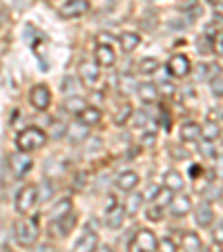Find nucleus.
I'll return each mask as SVG.
<instances>
[{
	"label": "nucleus",
	"mask_w": 223,
	"mask_h": 252,
	"mask_svg": "<svg viewBox=\"0 0 223 252\" xmlns=\"http://www.w3.org/2000/svg\"><path fill=\"white\" fill-rule=\"evenodd\" d=\"M47 143V132L40 127H36V125H29V127H25L23 132H18V136H16V150L18 152H33V150H40Z\"/></svg>",
	"instance_id": "obj_1"
},
{
	"label": "nucleus",
	"mask_w": 223,
	"mask_h": 252,
	"mask_svg": "<svg viewBox=\"0 0 223 252\" xmlns=\"http://www.w3.org/2000/svg\"><path fill=\"white\" fill-rule=\"evenodd\" d=\"M14 237L20 246L29 248L36 243L38 239V217H27V219H20L14 228Z\"/></svg>",
	"instance_id": "obj_2"
},
{
	"label": "nucleus",
	"mask_w": 223,
	"mask_h": 252,
	"mask_svg": "<svg viewBox=\"0 0 223 252\" xmlns=\"http://www.w3.org/2000/svg\"><path fill=\"white\" fill-rule=\"evenodd\" d=\"M38 201H40L38 186L27 183V186H23L18 190V194H16V210H18L20 214H29L33 208H36V203H38Z\"/></svg>",
	"instance_id": "obj_3"
},
{
	"label": "nucleus",
	"mask_w": 223,
	"mask_h": 252,
	"mask_svg": "<svg viewBox=\"0 0 223 252\" xmlns=\"http://www.w3.org/2000/svg\"><path fill=\"white\" fill-rule=\"evenodd\" d=\"M78 78H81V83L85 87L96 90V87H100L103 74H100V67L96 65L94 61H83L81 65H78Z\"/></svg>",
	"instance_id": "obj_4"
},
{
	"label": "nucleus",
	"mask_w": 223,
	"mask_h": 252,
	"mask_svg": "<svg viewBox=\"0 0 223 252\" xmlns=\"http://www.w3.org/2000/svg\"><path fill=\"white\" fill-rule=\"evenodd\" d=\"M129 248H132V252H157L159 239L154 237L152 230L143 228V230H136V234H134L132 246Z\"/></svg>",
	"instance_id": "obj_5"
},
{
	"label": "nucleus",
	"mask_w": 223,
	"mask_h": 252,
	"mask_svg": "<svg viewBox=\"0 0 223 252\" xmlns=\"http://www.w3.org/2000/svg\"><path fill=\"white\" fill-rule=\"evenodd\" d=\"M125 217H127V214H125V205H121L114 196H109L107 205H105V225L112 228V230H116V228L123 225Z\"/></svg>",
	"instance_id": "obj_6"
},
{
	"label": "nucleus",
	"mask_w": 223,
	"mask_h": 252,
	"mask_svg": "<svg viewBox=\"0 0 223 252\" xmlns=\"http://www.w3.org/2000/svg\"><path fill=\"white\" fill-rule=\"evenodd\" d=\"M29 103H32L33 110H38V112L49 110V105H52V92H49V87L33 85L32 92H29Z\"/></svg>",
	"instance_id": "obj_7"
},
{
	"label": "nucleus",
	"mask_w": 223,
	"mask_h": 252,
	"mask_svg": "<svg viewBox=\"0 0 223 252\" xmlns=\"http://www.w3.org/2000/svg\"><path fill=\"white\" fill-rule=\"evenodd\" d=\"M90 0H65L61 7H58V14L63 18H81L90 11Z\"/></svg>",
	"instance_id": "obj_8"
},
{
	"label": "nucleus",
	"mask_w": 223,
	"mask_h": 252,
	"mask_svg": "<svg viewBox=\"0 0 223 252\" xmlns=\"http://www.w3.org/2000/svg\"><path fill=\"white\" fill-rule=\"evenodd\" d=\"M167 71H170L172 78H185L192 71V63L185 54H174V56L167 61Z\"/></svg>",
	"instance_id": "obj_9"
},
{
	"label": "nucleus",
	"mask_w": 223,
	"mask_h": 252,
	"mask_svg": "<svg viewBox=\"0 0 223 252\" xmlns=\"http://www.w3.org/2000/svg\"><path fill=\"white\" fill-rule=\"evenodd\" d=\"M96 248H98V234H96L94 228H90L87 225L85 232L78 237V241L74 243V248H71V252H94Z\"/></svg>",
	"instance_id": "obj_10"
},
{
	"label": "nucleus",
	"mask_w": 223,
	"mask_h": 252,
	"mask_svg": "<svg viewBox=\"0 0 223 252\" xmlns=\"http://www.w3.org/2000/svg\"><path fill=\"white\" fill-rule=\"evenodd\" d=\"M9 165H11V174H14L16 179H23V176L33 167V161L27 152H16L14 157H11Z\"/></svg>",
	"instance_id": "obj_11"
},
{
	"label": "nucleus",
	"mask_w": 223,
	"mask_h": 252,
	"mask_svg": "<svg viewBox=\"0 0 223 252\" xmlns=\"http://www.w3.org/2000/svg\"><path fill=\"white\" fill-rule=\"evenodd\" d=\"M114 183H116V188H119L121 192L129 194V192H134L138 188L141 176H138V172H134V170H123V172H119V176H116Z\"/></svg>",
	"instance_id": "obj_12"
},
{
	"label": "nucleus",
	"mask_w": 223,
	"mask_h": 252,
	"mask_svg": "<svg viewBox=\"0 0 223 252\" xmlns=\"http://www.w3.org/2000/svg\"><path fill=\"white\" fill-rule=\"evenodd\" d=\"M94 63L98 67H114V63H116L114 47L109 43H98L94 49Z\"/></svg>",
	"instance_id": "obj_13"
},
{
	"label": "nucleus",
	"mask_w": 223,
	"mask_h": 252,
	"mask_svg": "<svg viewBox=\"0 0 223 252\" xmlns=\"http://www.w3.org/2000/svg\"><path fill=\"white\" fill-rule=\"evenodd\" d=\"M170 212H172V217H176V219H181V217H185V214H190L192 212V199L188 194L172 196Z\"/></svg>",
	"instance_id": "obj_14"
},
{
	"label": "nucleus",
	"mask_w": 223,
	"mask_h": 252,
	"mask_svg": "<svg viewBox=\"0 0 223 252\" xmlns=\"http://www.w3.org/2000/svg\"><path fill=\"white\" fill-rule=\"evenodd\" d=\"M90 129L92 127H87L81 121H76V123L67 125V136H69V141L74 143V145H81V143H85L87 138H90Z\"/></svg>",
	"instance_id": "obj_15"
},
{
	"label": "nucleus",
	"mask_w": 223,
	"mask_h": 252,
	"mask_svg": "<svg viewBox=\"0 0 223 252\" xmlns=\"http://www.w3.org/2000/svg\"><path fill=\"white\" fill-rule=\"evenodd\" d=\"M76 225V214H74V210L71 212H67L65 217H61V219L52 221V228L56 230L58 237H67V234L71 232V228Z\"/></svg>",
	"instance_id": "obj_16"
},
{
	"label": "nucleus",
	"mask_w": 223,
	"mask_h": 252,
	"mask_svg": "<svg viewBox=\"0 0 223 252\" xmlns=\"http://www.w3.org/2000/svg\"><path fill=\"white\" fill-rule=\"evenodd\" d=\"M78 121H81L83 125H87V127H96V125H100V121H103V112H100L98 107H94V105H87L85 110L78 114Z\"/></svg>",
	"instance_id": "obj_17"
},
{
	"label": "nucleus",
	"mask_w": 223,
	"mask_h": 252,
	"mask_svg": "<svg viewBox=\"0 0 223 252\" xmlns=\"http://www.w3.org/2000/svg\"><path fill=\"white\" fill-rule=\"evenodd\" d=\"M163 188L172 192H181L185 188V181H183V174L179 170H167L165 176H163Z\"/></svg>",
	"instance_id": "obj_18"
},
{
	"label": "nucleus",
	"mask_w": 223,
	"mask_h": 252,
	"mask_svg": "<svg viewBox=\"0 0 223 252\" xmlns=\"http://www.w3.org/2000/svg\"><path fill=\"white\" fill-rule=\"evenodd\" d=\"M194 221L199 228H210L214 221V210L210 203H201L199 208H196V214H194Z\"/></svg>",
	"instance_id": "obj_19"
},
{
	"label": "nucleus",
	"mask_w": 223,
	"mask_h": 252,
	"mask_svg": "<svg viewBox=\"0 0 223 252\" xmlns=\"http://www.w3.org/2000/svg\"><path fill=\"white\" fill-rule=\"evenodd\" d=\"M87 98L85 96H78V94H74V96H67L65 98V103H63V107H65V112H69V114H74V116H78L83 110L87 107Z\"/></svg>",
	"instance_id": "obj_20"
},
{
	"label": "nucleus",
	"mask_w": 223,
	"mask_h": 252,
	"mask_svg": "<svg viewBox=\"0 0 223 252\" xmlns=\"http://www.w3.org/2000/svg\"><path fill=\"white\" fill-rule=\"evenodd\" d=\"M179 136H181V141H185V143L196 141V138H201V125L194 123V121H188V123L181 125Z\"/></svg>",
	"instance_id": "obj_21"
},
{
	"label": "nucleus",
	"mask_w": 223,
	"mask_h": 252,
	"mask_svg": "<svg viewBox=\"0 0 223 252\" xmlns=\"http://www.w3.org/2000/svg\"><path fill=\"white\" fill-rule=\"evenodd\" d=\"M136 90H138V96H141L143 103L152 105V103L159 100V87L154 85V83H143V85H138Z\"/></svg>",
	"instance_id": "obj_22"
},
{
	"label": "nucleus",
	"mask_w": 223,
	"mask_h": 252,
	"mask_svg": "<svg viewBox=\"0 0 223 252\" xmlns=\"http://www.w3.org/2000/svg\"><path fill=\"white\" fill-rule=\"evenodd\" d=\"M119 43H121V47H123V52L129 54V52H134V49L141 45V36L134 33V32H123L121 33V38H119Z\"/></svg>",
	"instance_id": "obj_23"
},
{
	"label": "nucleus",
	"mask_w": 223,
	"mask_h": 252,
	"mask_svg": "<svg viewBox=\"0 0 223 252\" xmlns=\"http://www.w3.org/2000/svg\"><path fill=\"white\" fill-rule=\"evenodd\" d=\"M219 136H221V127H219V123L208 121L205 125H201V138H203L205 143H214Z\"/></svg>",
	"instance_id": "obj_24"
},
{
	"label": "nucleus",
	"mask_w": 223,
	"mask_h": 252,
	"mask_svg": "<svg viewBox=\"0 0 223 252\" xmlns=\"http://www.w3.org/2000/svg\"><path fill=\"white\" fill-rule=\"evenodd\" d=\"M181 246L185 252H201V239L196 232H183L181 237Z\"/></svg>",
	"instance_id": "obj_25"
},
{
	"label": "nucleus",
	"mask_w": 223,
	"mask_h": 252,
	"mask_svg": "<svg viewBox=\"0 0 223 252\" xmlns=\"http://www.w3.org/2000/svg\"><path fill=\"white\" fill-rule=\"evenodd\" d=\"M71 199H61V201H56L54 203V208H52V212H49V217H52V221H56V219H61V217H65L67 212H71Z\"/></svg>",
	"instance_id": "obj_26"
},
{
	"label": "nucleus",
	"mask_w": 223,
	"mask_h": 252,
	"mask_svg": "<svg viewBox=\"0 0 223 252\" xmlns=\"http://www.w3.org/2000/svg\"><path fill=\"white\" fill-rule=\"evenodd\" d=\"M143 199H145L143 194H136V192H129L127 201H125V214H127V217H134V214H136L138 210H141Z\"/></svg>",
	"instance_id": "obj_27"
},
{
	"label": "nucleus",
	"mask_w": 223,
	"mask_h": 252,
	"mask_svg": "<svg viewBox=\"0 0 223 252\" xmlns=\"http://www.w3.org/2000/svg\"><path fill=\"white\" fill-rule=\"evenodd\" d=\"M161 63L157 61L154 56H145L141 63H138V74H145V76H152L154 71H159Z\"/></svg>",
	"instance_id": "obj_28"
},
{
	"label": "nucleus",
	"mask_w": 223,
	"mask_h": 252,
	"mask_svg": "<svg viewBox=\"0 0 223 252\" xmlns=\"http://www.w3.org/2000/svg\"><path fill=\"white\" fill-rule=\"evenodd\" d=\"M132 116H134L132 105H129V103H125V105H121V107H119V112H116V114H114V123H116V125H125L129 119H132Z\"/></svg>",
	"instance_id": "obj_29"
},
{
	"label": "nucleus",
	"mask_w": 223,
	"mask_h": 252,
	"mask_svg": "<svg viewBox=\"0 0 223 252\" xmlns=\"http://www.w3.org/2000/svg\"><path fill=\"white\" fill-rule=\"evenodd\" d=\"M154 205H161V208H165V205H170L172 201V190H167V188H163V190H159L157 194H154Z\"/></svg>",
	"instance_id": "obj_30"
},
{
	"label": "nucleus",
	"mask_w": 223,
	"mask_h": 252,
	"mask_svg": "<svg viewBox=\"0 0 223 252\" xmlns=\"http://www.w3.org/2000/svg\"><path fill=\"white\" fill-rule=\"evenodd\" d=\"M212 96H217V98H223V71L219 74L217 78H212Z\"/></svg>",
	"instance_id": "obj_31"
},
{
	"label": "nucleus",
	"mask_w": 223,
	"mask_h": 252,
	"mask_svg": "<svg viewBox=\"0 0 223 252\" xmlns=\"http://www.w3.org/2000/svg\"><path fill=\"white\" fill-rule=\"evenodd\" d=\"M176 250H179V246H176L172 239H161L159 248H157V252H176Z\"/></svg>",
	"instance_id": "obj_32"
},
{
	"label": "nucleus",
	"mask_w": 223,
	"mask_h": 252,
	"mask_svg": "<svg viewBox=\"0 0 223 252\" xmlns=\"http://www.w3.org/2000/svg\"><path fill=\"white\" fill-rule=\"evenodd\" d=\"M147 219L150 221H161L163 219V208L161 205H150V208H147Z\"/></svg>",
	"instance_id": "obj_33"
},
{
	"label": "nucleus",
	"mask_w": 223,
	"mask_h": 252,
	"mask_svg": "<svg viewBox=\"0 0 223 252\" xmlns=\"http://www.w3.org/2000/svg\"><path fill=\"white\" fill-rule=\"evenodd\" d=\"M194 76H196V81H205V78L210 76V65L208 63H199V65H196Z\"/></svg>",
	"instance_id": "obj_34"
},
{
	"label": "nucleus",
	"mask_w": 223,
	"mask_h": 252,
	"mask_svg": "<svg viewBox=\"0 0 223 252\" xmlns=\"http://www.w3.org/2000/svg\"><path fill=\"white\" fill-rule=\"evenodd\" d=\"M157 87H159V92H163L165 96H174V85H172L170 81H161Z\"/></svg>",
	"instance_id": "obj_35"
},
{
	"label": "nucleus",
	"mask_w": 223,
	"mask_h": 252,
	"mask_svg": "<svg viewBox=\"0 0 223 252\" xmlns=\"http://www.w3.org/2000/svg\"><path fill=\"white\" fill-rule=\"evenodd\" d=\"M52 134H54V138H61L63 134H67V125H63L61 121H56L54 127H52Z\"/></svg>",
	"instance_id": "obj_36"
},
{
	"label": "nucleus",
	"mask_w": 223,
	"mask_h": 252,
	"mask_svg": "<svg viewBox=\"0 0 223 252\" xmlns=\"http://www.w3.org/2000/svg\"><path fill=\"white\" fill-rule=\"evenodd\" d=\"M212 145H214V143H203V154L210 158V161H214V158H217V150H214Z\"/></svg>",
	"instance_id": "obj_37"
},
{
	"label": "nucleus",
	"mask_w": 223,
	"mask_h": 252,
	"mask_svg": "<svg viewBox=\"0 0 223 252\" xmlns=\"http://www.w3.org/2000/svg\"><path fill=\"white\" fill-rule=\"evenodd\" d=\"M212 239H214V243H219V246H221V243H223V223L214 228V232H212Z\"/></svg>",
	"instance_id": "obj_38"
},
{
	"label": "nucleus",
	"mask_w": 223,
	"mask_h": 252,
	"mask_svg": "<svg viewBox=\"0 0 223 252\" xmlns=\"http://www.w3.org/2000/svg\"><path fill=\"white\" fill-rule=\"evenodd\" d=\"M219 74H221V65H217V63H212V65H210V81H212V78H217Z\"/></svg>",
	"instance_id": "obj_39"
},
{
	"label": "nucleus",
	"mask_w": 223,
	"mask_h": 252,
	"mask_svg": "<svg viewBox=\"0 0 223 252\" xmlns=\"http://www.w3.org/2000/svg\"><path fill=\"white\" fill-rule=\"evenodd\" d=\"M134 123H136V127H145V123H147V116H145V114H138L136 119H134Z\"/></svg>",
	"instance_id": "obj_40"
},
{
	"label": "nucleus",
	"mask_w": 223,
	"mask_h": 252,
	"mask_svg": "<svg viewBox=\"0 0 223 252\" xmlns=\"http://www.w3.org/2000/svg\"><path fill=\"white\" fill-rule=\"evenodd\" d=\"M141 141L145 143V145H152V143H154V134H143Z\"/></svg>",
	"instance_id": "obj_41"
},
{
	"label": "nucleus",
	"mask_w": 223,
	"mask_h": 252,
	"mask_svg": "<svg viewBox=\"0 0 223 252\" xmlns=\"http://www.w3.org/2000/svg\"><path fill=\"white\" fill-rule=\"evenodd\" d=\"M172 154H174V157H181V158L188 157V152H183V150H176V148H172Z\"/></svg>",
	"instance_id": "obj_42"
},
{
	"label": "nucleus",
	"mask_w": 223,
	"mask_h": 252,
	"mask_svg": "<svg viewBox=\"0 0 223 252\" xmlns=\"http://www.w3.org/2000/svg\"><path fill=\"white\" fill-rule=\"evenodd\" d=\"M94 252H114V250H112V246H98Z\"/></svg>",
	"instance_id": "obj_43"
},
{
	"label": "nucleus",
	"mask_w": 223,
	"mask_h": 252,
	"mask_svg": "<svg viewBox=\"0 0 223 252\" xmlns=\"http://www.w3.org/2000/svg\"><path fill=\"white\" fill-rule=\"evenodd\" d=\"M190 174H192V176H199V174H201V167H199V165H192V167H190Z\"/></svg>",
	"instance_id": "obj_44"
},
{
	"label": "nucleus",
	"mask_w": 223,
	"mask_h": 252,
	"mask_svg": "<svg viewBox=\"0 0 223 252\" xmlns=\"http://www.w3.org/2000/svg\"><path fill=\"white\" fill-rule=\"evenodd\" d=\"M219 52L223 54V33H221V40H219Z\"/></svg>",
	"instance_id": "obj_45"
},
{
	"label": "nucleus",
	"mask_w": 223,
	"mask_h": 252,
	"mask_svg": "<svg viewBox=\"0 0 223 252\" xmlns=\"http://www.w3.org/2000/svg\"><path fill=\"white\" fill-rule=\"evenodd\" d=\"M208 2H210V5L214 7V5H217V2H221V0H208Z\"/></svg>",
	"instance_id": "obj_46"
},
{
	"label": "nucleus",
	"mask_w": 223,
	"mask_h": 252,
	"mask_svg": "<svg viewBox=\"0 0 223 252\" xmlns=\"http://www.w3.org/2000/svg\"><path fill=\"white\" fill-rule=\"evenodd\" d=\"M5 252H14V250H9V248H5Z\"/></svg>",
	"instance_id": "obj_47"
},
{
	"label": "nucleus",
	"mask_w": 223,
	"mask_h": 252,
	"mask_svg": "<svg viewBox=\"0 0 223 252\" xmlns=\"http://www.w3.org/2000/svg\"><path fill=\"white\" fill-rule=\"evenodd\" d=\"M109 2H116V0H109Z\"/></svg>",
	"instance_id": "obj_48"
}]
</instances>
